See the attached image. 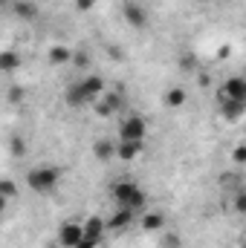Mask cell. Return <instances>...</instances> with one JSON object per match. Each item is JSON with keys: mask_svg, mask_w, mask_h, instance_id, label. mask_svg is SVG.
Here are the masks:
<instances>
[{"mask_svg": "<svg viewBox=\"0 0 246 248\" xmlns=\"http://www.w3.org/2000/svg\"><path fill=\"white\" fill-rule=\"evenodd\" d=\"M61 182V170L55 165H38L26 173V187L35 193H53Z\"/></svg>", "mask_w": 246, "mask_h": 248, "instance_id": "6da1fadb", "label": "cell"}, {"mask_svg": "<svg viewBox=\"0 0 246 248\" xmlns=\"http://www.w3.org/2000/svg\"><path fill=\"white\" fill-rule=\"evenodd\" d=\"M110 196H113L116 205H124V208H130L136 214L145 211V193H142V187L127 182V179H122V182H116V185L110 187Z\"/></svg>", "mask_w": 246, "mask_h": 248, "instance_id": "7a4b0ae2", "label": "cell"}, {"mask_svg": "<svg viewBox=\"0 0 246 248\" xmlns=\"http://www.w3.org/2000/svg\"><path fill=\"white\" fill-rule=\"evenodd\" d=\"M145 133H148V124L142 116H127L119 124V139L122 141H145Z\"/></svg>", "mask_w": 246, "mask_h": 248, "instance_id": "3957f363", "label": "cell"}, {"mask_svg": "<svg viewBox=\"0 0 246 248\" xmlns=\"http://www.w3.org/2000/svg\"><path fill=\"white\" fill-rule=\"evenodd\" d=\"M122 15H124V20H127V26H133V29H145L148 26V9L142 3H136V0H124Z\"/></svg>", "mask_w": 246, "mask_h": 248, "instance_id": "277c9868", "label": "cell"}, {"mask_svg": "<svg viewBox=\"0 0 246 248\" xmlns=\"http://www.w3.org/2000/svg\"><path fill=\"white\" fill-rule=\"evenodd\" d=\"M226 98H232V101H244L246 104V78L244 75H238V78H226V84H223L220 93H217V101H226Z\"/></svg>", "mask_w": 246, "mask_h": 248, "instance_id": "5b68a950", "label": "cell"}, {"mask_svg": "<svg viewBox=\"0 0 246 248\" xmlns=\"http://www.w3.org/2000/svg\"><path fill=\"white\" fill-rule=\"evenodd\" d=\"M84 240V222H64L58 228V246L61 248H75Z\"/></svg>", "mask_w": 246, "mask_h": 248, "instance_id": "8992f818", "label": "cell"}, {"mask_svg": "<svg viewBox=\"0 0 246 248\" xmlns=\"http://www.w3.org/2000/svg\"><path fill=\"white\" fill-rule=\"evenodd\" d=\"M64 101L70 104V107H84V104H93V98H90V93L84 90V84L81 81H75V84H70L67 87V93H64Z\"/></svg>", "mask_w": 246, "mask_h": 248, "instance_id": "52a82bcc", "label": "cell"}, {"mask_svg": "<svg viewBox=\"0 0 246 248\" xmlns=\"http://www.w3.org/2000/svg\"><path fill=\"white\" fill-rule=\"evenodd\" d=\"M116 147H119V141H113V139H99V141L93 144V156H96L99 162H110V159H116Z\"/></svg>", "mask_w": 246, "mask_h": 248, "instance_id": "ba28073f", "label": "cell"}, {"mask_svg": "<svg viewBox=\"0 0 246 248\" xmlns=\"http://www.w3.org/2000/svg\"><path fill=\"white\" fill-rule=\"evenodd\" d=\"M142 228L148 231V234H157V231H165V214L162 211H148V214H142Z\"/></svg>", "mask_w": 246, "mask_h": 248, "instance_id": "9c48e42d", "label": "cell"}, {"mask_svg": "<svg viewBox=\"0 0 246 248\" xmlns=\"http://www.w3.org/2000/svg\"><path fill=\"white\" fill-rule=\"evenodd\" d=\"M105 231H107V222H105L102 217H87V222H84V237H87V240L102 243Z\"/></svg>", "mask_w": 246, "mask_h": 248, "instance_id": "30bf717a", "label": "cell"}, {"mask_svg": "<svg viewBox=\"0 0 246 248\" xmlns=\"http://www.w3.org/2000/svg\"><path fill=\"white\" fill-rule=\"evenodd\" d=\"M185 101H188L185 87H171V90H165V95H162V104H165L168 110H180V107H185Z\"/></svg>", "mask_w": 246, "mask_h": 248, "instance_id": "8fae6325", "label": "cell"}, {"mask_svg": "<svg viewBox=\"0 0 246 248\" xmlns=\"http://www.w3.org/2000/svg\"><path fill=\"white\" fill-rule=\"evenodd\" d=\"M142 147H145V141H122V139H119L116 159H119V162H133V159L142 153Z\"/></svg>", "mask_w": 246, "mask_h": 248, "instance_id": "7c38bea8", "label": "cell"}, {"mask_svg": "<svg viewBox=\"0 0 246 248\" xmlns=\"http://www.w3.org/2000/svg\"><path fill=\"white\" fill-rule=\"evenodd\" d=\"M72 49L70 46H61V44H55V46H50L47 49V61L55 63V66H64V63H72Z\"/></svg>", "mask_w": 246, "mask_h": 248, "instance_id": "4fadbf2b", "label": "cell"}, {"mask_svg": "<svg viewBox=\"0 0 246 248\" xmlns=\"http://www.w3.org/2000/svg\"><path fill=\"white\" fill-rule=\"evenodd\" d=\"M244 113H246V104H244V101H232V98L220 101V116H223L226 122H238Z\"/></svg>", "mask_w": 246, "mask_h": 248, "instance_id": "5bb4252c", "label": "cell"}, {"mask_svg": "<svg viewBox=\"0 0 246 248\" xmlns=\"http://www.w3.org/2000/svg\"><path fill=\"white\" fill-rule=\"evenodd\" d=\"M133 217H136V211H130V208H124V205H119V211L110 217V222H107V228H113V231H122V228H127L130 222H133Z\"/></svg>", "mask_w": 246, "mask_h": 248, "instance_id": "9a60e30c", "label": "cell"}, {"mask_svg": "<svg viewBox=\"0 0 246 248\" xmlns=\"http://www.w3.org/2000/svg\"><path fill=\"white\" fill-rule=\"evenodd\" d=\"M15 15L20 20H35L38 17V3H32V0H15Z\"/></svg>", "mask_w": 246, "mask_h": 248, "instance_id": "2e32d148", "label": "cell"}, {"mask_svg": "<svg viewBox=\"0 0 246 248\" xmlns=\"http://www.w3.org/2000/svg\"><path fill=\"white\" fill-rule=\"evenodd\" d=\"M18 66H20V55H18V52L6 49V52L0 55V72H6V75H9V72H15Z\"/></svg>", "mask_w": 246, "mask_h": 248, "instance_id": "e0dca14e", "label": "cell"}, {"mask_svg": "<svg viewBox=\"0 0 246 248\" xmlns=\"http://www.w3.org/2000/svg\"><path fill=\"white\" fill-rule=\"evenodd\" d=\"M232 165H246V141H241V144H235L232 147Z\"/></svg>", "mask_w": 246, "mask_h": 248, "instance_id": "ac0fdd59", "label": "cell"}, {"mask_svg": "<svg viewBox=\"0 0 246 248\" xmlns=\"http://www.w3.org/2000/svg\"><path fill=\"white\" fill-rule=\"evenodd\" d=\"M232 208L238 211V214H244L246 217V190L241 187V190H235V196H232Z\"/></svg>", "mask_w": 246, "mask_h": 248, "instance_id": "d6986e66", "label": "cell"}, {"mask_svg": "<svg viewBox=\"0 0 246 248\" xmlns=\"http://www.w3.org/2000/svg\"><path fill=\"white\" fill-rule=\"evenodd\" d=\"M99 101H105V104H107V107H110L113 113H116V110L122 107V95H119V93H105V95H102Z\"/></svg>", "mask_w": 246, "mask_h": 248, "instance_id": "ffe728a7", "label": "cell"}, {"mask_svg": "<svg viewBox=\"0 0 246 248\" xmlns=\"http://www.w3.org/2000/svg\"><path fill=\"white\" fill-rule=\"evenodd\" d=\"M0 193H3V199H15V196H18V185H15L12 179H3V182H0Z\"/></svg>", "mask_w": 246, "mask_h": 248, "instance_id": "44dd1931", "label": "cell"}, {"mask_svg": "<svg viewBox=\"0 0 246 248\" xmlns=\"http://www.w3.org/2000/svg\"><path fill=\"white\" fill-rule=\"evenodd\" d=\"M162 248H180V234L162 231Z\"/></svg>", "mask_w": 246, "mask_h": 248, "instance_id": "7402d4cb", "label": "cell"}, {"mask_svg": "<svg viewBox=\"0 0 246 248\" xmlns=\"http://www.w3.org/2000/svg\"><path fill=\"white\" fill-rule=\"evenodd\" d=\"M6 98H9V101H12V104H18V101H23V87H12V90H9V95H6Z\"/></svg>", "mask_w": 246, "mask_h": 248, "instance_id": "603a6c76", "label": "cell"}, {"mask_svg": "<svg viewBox=\"0 0 246 248\" xmlns=\"http://www.w3.org/2000/svg\"><path fill=\"white\" fill-rule=\"evenodd\" d=\"M96 3H99V0H75V9H78V12H90Z\"/></svg>", "mask_w": 246, "mask_h": 248, "instance_id": "cb8c5ba5", "label": "cell"}, {"mask_svg": "<svg viewBox=\"0 0 246 248\" xmlns=\"http://www.w3.org/2000/svg\"><path fill=\"white\" fill-rule=\"evenodd\" d=\"M72 63H75V66H81V69H84V66H87V55H84V52H75V55H72Z\"/></svg>", "mask_w": 246, "mask_h": 248, "instance_id": "d4e9b609", "label": "cell"}, {"mask_svg": "<svg viewBox=\"0 0 246 248\" xmlns=\"http://www.w3.org/2000/svg\"><path fill=\"white\" fill-rule=\"evenodd\" d=\"M75 248H99V243H96V240H87V237H84V240H81V243H78Z\"/></svg>", "mask_w": 246, "mask_h": 248, "instance_id": "484cf974", "label": "cell"}, {"mask_svg": "<svg viewBox=\"0 0 246 248\" xmlns=\"http://www.w3.org/2000/svg\"><path fill=\"white\" fill-rule=\"evenodd\" d=\"M180 66H183V69H194V58H191V55H188V58H183V61H180Z\"/></svg>", "mask_w": 246, "mask_h": 248, "instance_id": "4316f807", "label": "cell"}, {"mask_svg": "<svg viewBox=\"0 0 246 248\" xmlns=\"http://www.w3.org/2000/svg\"><path fill=\"white\" fill-rule=\"evenodd\" d=\"M217 58H229V46H220L217 49Z\"/></svg>", "mask_w": 246, "mask_h": 248, "instance_id": "83f0119b", "label": "cell"}, {"mask_svg": "<svg viewBox=\"0 0 246 248\" xmlns=\"http://www.w3.org/2000/svg\"><path fill=\"white\" fill-rule=\"evenodd\" d=\"M244 78H246V63H244Z\"/></svg>", "mask_w": 246, "mask_h": 248, "instance_id": "f1b7e54d", "label": "cell"}, {"mask_svg": "<svg viewBox=\"0 0 246 248\" xmlns=\"http://www.w3.org/2000/svg\"><path fill=\"white\" fill-rule=\"evenodd\" d=\"M197 3H209V0H197Z\"/></svg>", "mask_w": 246, "mask_h": 248, "instance_id": "f546056e", "label": "cell"}, {"mask_svg": "<svg viewBox=\"0 0 246 248\" xmlns=\"http://www.w3.org/2000/svg\"><path fill=\"white\" fill-rule=\"evenodd\" d=\"M3 3H12V0H3Z\"/></svg>", "mask_w": 246, "mask_h": 248, "instance_id": "4dcf8cb0", "label": "cell"}]
</instances>
